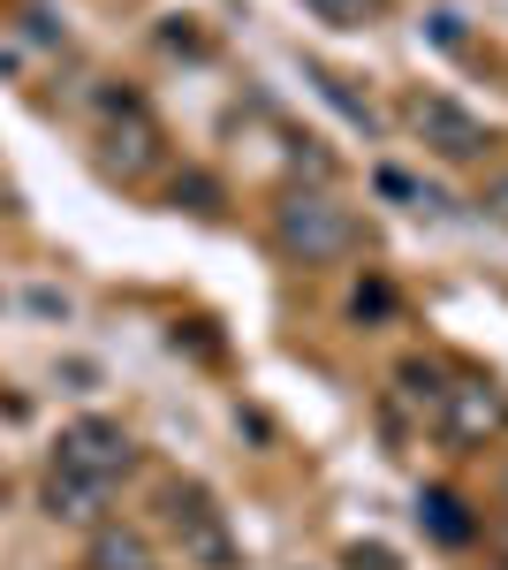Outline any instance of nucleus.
I'll return each mask as SVG.
<instances>
[{"label": "nucleus", "instance_id": "f257e3e1", "mask_svg": "<svg viewBox=\"0 0 508 570\" xmlns=\"http://www.w3.org/2000/svg\"><path fill=\"white\" fill-rule=\"evenodd\" d=\"M273 244H281V259H297V266H335L365 244V228L327 190H281L273 198Z\"/></svg>", "mask_w": 508, "mask_h": 570}, {"label": "nucleus", "instance_id": "f03ea898", "mask_svg": "<svg viewBox=\"0 0 508 570\" xmlns=\"http://www.w3.org/2000/svg\"><path fill=\"white\" fill-rule=\"evenodd\" d=\"M160 510H168V532H175V548H182L190 570H243V548H236V532H228V518L212 510L206 487L175 480L168 494H160Z\"/></svg>", "mask_w": 508, "mask_h": 570}, {"label": "nucleus", "instance_id": "7ed1b4c3", "mask_svg": "<svg viewBox=\"0 0 508 570\" xmlns=\"http://www.w3.org/2000/svg\"><path fill=\"white\" fill-rule=\"evenodd\" d=\"M99 115H107V130H99V145H107V168L114 176H152L160 168V122L145 115V99L137 91H107L99 99Z\"/></svg>", "mask_w": 508, "mask_h": 570}, {"label": "nucleus", "instance_id": "20e7f679", "mask_svg": "<svg viewBox=\"0 0 508 570\" xmlns=\"http://www.w3.org/2000/svg\"><path fill=\"white\" fill-rule=\"evenodd\" d=\"M440 426L456 449H486V441L508 434V395L501 381H486V373H464V381H448L440 389Z\"/></svg>", "mask_w": 508, "mask_h": 570}, {"label": "nucleus", "instance_id": "39448f33", "mask_svg": "<svg viewBox=\"0 0 508 570\" xmlns=\"http://www.w3.org/2000/svg\"><path fill=\"white\" fill-rule=\"evenodd\" d=\"M53 464H69V472H84V480L114 487L137 464V449H129V434L114 426V419H77L69 434H61V449H53Z\"/></svg>", "mask_w": 508, "mask_h": 570}, {"label": "nucleus", "instance_id": "423d86ee", "mask_svg": "<svg viewBox=\"0 0 508 570\" xmlns=\"http://www.w3.org/2000/svg\"><path fill=\"white\" fill-rule=\"evenodd\" d=\"M410 130L440 153V160H478L486 153V122L470 115L464 99H448V91H425V99H410Z\"/></svg>", "mask_w": 508, "mask_h": 570}, {"label": "nucleus", "instance_id": "0eeeda50", "mask_svg": "<svg viewBox=\"0 0 508 570\" xmlns=\"http://www.w3.org/2000/svg\"><path fill=\"white\" fill-rule=\"evenodd\" d=\"M39 502L61 518V525H99V510H107V487L84 480V472H69V464H53L39 487Z\"/></svg>", "mask_w": 508, "mask_h": 570}, {"label": "nucleus", "instance_id": "6e6552de", "mask_svg": "<svg viewBox=\"0 0 508 570\" xmlns=\"http://www.w3.org/2000/svg\"><path fill=\"white\" fill-rule=\"evenodd\" d=\"M84 570H160V556H152V540L137 525H91Z\"/></svg>", "mask_w": 508, "mask_h": 570}, {"label": "nucleus", "instance_id": "1a4fd4ad", "mask_svg": "<svg viewBox=\"0 0 508 570\" xmlns=\"http://www.w3.org/2000/svg\"><path fill=\"white\" fill-rule=\"evenodd\" d=\"M418 518H425V532H432V540H448V548H464L470 532H478V525H470V518H464V502H456L448 487H425Z\"/></svg>", "mask_w": 508, "mask_h": 570}, {"label": "nucleus", "instance_id": "9d476101", "mask_svg": "<svg viewBox=\"0 0 508 570\" xmlns=\"http://www.w3.org/2000/svg\"><path fill=\"white\" fill-rule=\"evenodd\" d=\"M319 23H335V31H365V23H380L387 0H303Z\"/></svg>", "mask_w": 508, "mask_h": 570}, {"label": "nucleus", "instance_id": "9b49d317", "mask_svg": "<svg viewBox=\"0 0 508 570\" xmlns=\"http://www.w3.org/2000/svg\"><path fill=\"white\" fill-rule=\"evenodd\" d=\"M190 198V214H220V183L212 176H175V206Z\"/></svg>", "mask_w": 508, "mask_h": 570}, {"label": "nucleus", "instance_id": "f8f14e48", "mask_svg": "<svg viewBox=\"0 0 508 570\" xmlns=\"http://www.w3.org/2000/svg\"><path fill=\"white\" fill-rule=\"evenodd\" d=\"M349 312H357V320H387V312H395V289H387V282H365V289L349 297Z\"/></svg>", "mask_w": 508, "mask_h": 570}, {"label": "nucleus", "instance_id": "ddd939ff", "mask_svg": "<svg viewBox=\"0 0 508 570\" xmlns=\"http://www.w3.org/2000/svg\"><path fill=\"white\" fill-rule=\"evenodd\" d=\"M380 190H387V198H402V206H440V198H432V190H418L402 168H380Z\"/></svg>", "mask_w": 508, "mask_h": 570}, {"label": "nucleus", "instance_id": "4468645a", "mask_svg": "<svg viewBox=\"0 0 508 570\" xmlns=\"http://www.w3.org/2000/svg\"><path fill=\"white\" fill-rule=\"evenodd\" d=\"M478 206H486L494 220H508V168H501V176H486V190H478Z\"/></svg>", "mask_w": 508, "mask_h": 570}, {"label": "nucleus", "instance_id": "2eb2a0df", "mask_svg": "<svg viewBox=\"0 0 508 570\" xmlns=\"http://www.w3.org/2000/svg\"><path fill=\"white\" fill-rule=\"evenodd\" d=\"M349 563L357 570H395V556H387V548H349Z\"/></svg>", "mask_w": 508, "mask_h": 570}, {"label": "nucleus", "instance_id": "dca6fc26", "mask_svg": "<svg viewBox=\"0 0 508 570\" xmlns=\"http://www.w3.org/2000/svg\"><path fill=\"white\" fill-rule=\"evenodd\" d=\"M501 502H508V472H501Z\"/></svg>", "mask_w": 508, "mask_h": 570}]
</instances>
